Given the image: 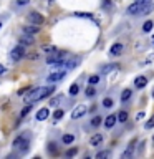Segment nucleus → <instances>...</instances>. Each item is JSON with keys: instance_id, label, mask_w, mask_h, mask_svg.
I'll list each match as a JSON object with an SVG mask.
<instances>
[{"instance_id": "nucleus-1", "label": "nucleus", "mask_w": 154, "mask_h": 159, "mask_svg": "<svg viewBox=\"0 0 154 159\" xmlns=\"http://www.w3.org/2000/svg\"><path fill=\"white\" fill-rule=\"evenodd\" d=\"M53 91H55V86H53V84L33 88L32 91L27 94V103H35V101H40V99H45V98H48Z\"/></svg>"}, {"instance_id": "nucleus-2", "label": "nucleus", "mask_w": 154, "mask_h": 159, "mask_svg": "<svg viewBox=\"0 0 154 159\" xmlns=\"http://www.w3.org/2000/svg\"><path fill=\"white\" fill-rule=\"evenodd\" d=\"M28 146H30V139L27 136H17L13 139L12 143V148L15 149V151H18L20 154H25L28 151Z\"/></svg>"}, {"instance_id": "nucleus-3", "label": "nucleus", "mask_w": 154, "mask_h": 159, "mask_svg": "<svg viewBox=\"0 0 154 159\" xmlns=\"http://www.w3.org/2000/svg\"><path fill=\"white\" fill-rule=\"evenodd\" d=\"M147 2H149V0H136L134 3H131V5L128 7V13H129V15H138L139 10H141Z\"/></svg>"}, {"instance_id": "nucleus-4", "label": "nucleus", "mask_w": 154, "mask_h": 159, "mask_svg": "<svg viewBox=\"0 0 154 159\" xmlns=\"http://www.w3.org/2000/svg\"><path fill=\"white\" fill-rule=\"evenodd\" d=\"M25 55H27V50H25V45H17L13 50H12V60H15V61H18V60H22Z\"/></svg>"}, {"instance_id": "nucleus-5", "label": "nucleus", "mask_w": 154, "mask_h": 159, "mask_svg": "<svg viewBox=\"0 0 154 159\" xmlns=\"http://www.w3.org/2000/svg\"><path fill=\"white\" fill-rule=\"evenodd\" d=\"M28 22L33 23V25H43L45 17L42 13H38V12H30L28 13Z\"/></svg>"}, {"instance_id": "nucleus-6", "label": "nucleus", "mask_w": 154, "mask_h": 159, "mask_svg": "<svg viewBox=\"0 0 154 159\" xmlns=\"http://www.w3.org/2000/svg\"><path fill=\"white\" fill-rule=\"evenodd\" d=\"M68 70H61V71H53L52 75H48V81L50 83H57V81H61L65 78V75H66Z\"/></svg>"}, {"instance_id": "nucleus-7", "label": "nucleus", "mask_w": 154, "mask_h": 159, "mask_svg": "<svg viewBox=\"0 0 154 159\" xmlns=\"http://www.w3.org/2000/svg\"><path fill=\"white\" fill-rule=\"evenodd\" d=\"M84 114H86V106L78 104V106L71 111V119H79L81 116H84Z\"/></svg>"}, {"instance_id": "nucleus-8", "label": "nucleus", "mask_w": 154, "mask_h": 159, "mask_svg": "<svg viewBox=\"0 0 154 159\" xmlns=\"http://www.w3.org/2000/svg\"><path fill=\"white\" fill-rule=\"evenodd\" d=\"M123 50H124V47L121 43H114L111 48H109V55H111V57H119V55L123 53Z\"/></svg>"}, {"instance_id": "nucleus-9", "label": "nucleus", "mask_w": 154, "mask_h": 159, "mask_svg": "<svg viewBox=\"0 0 154 159\" xmlns=\"http://www.w3.org/2000/svg\"><path fill=\"white\" fill-rule=\"evenodd\" d=\"M50 116V109L48 108H42V109H38L37 111V119L38 121H45Z\"/></svg>"}, {"instance_id": "nucleus-10", "label": "nucleus", "mask_w": 154, "mask_h": 159, "mask_svg": "<svg viewBox=\"0 0 154 159\" xmlns=\"http://www.w3.org/2000/svg\"><path fill=\"white\" fill-rule=\"evenodd\" d=\"M152 10H154V3L151 2V0H149V2L144 5L141 10H139V13H138V15H149V13L152 12Z\"/></svg>"}, {"instance_id": "nucleus-11", "label": "nucleus", "mask_w": 154, "mask_h": 159, "mask_svg": "<svg viewBox=\"0 0 154 159\" xmlns=\"http://www.w3.org/2000/svg\"><path fill=\"white\" fill-rule=\"evenodd\" d=\"M146 84H147V78L146 76H138L136 80H134V86H136L138 89H143Z\"/></svg>"}, {"instance_id": "nucleus-12", "label": "nucleus", "mask_w": 154, "mask_h": 159, "mask_svg": "<svg viewBox=\"0 0 154 159\" xmlns=\"http://www.w3.org/2000/svg\"><path fill=\"white\" fill-rule=\"evenodd\" d=\"M20 43L22 45H33L35 40H33V37L30 33H23L22 37H20Z\"/></svg>"}, {"instance_id": "nucleus-13", "label": "nucleus", "mask_w": 154, "mask_h": 159, "mask_svg": "<svg viewBox=\"0 0 154 159\" xmlns=\"http://www.w3.org/2000/svg\"><path fill=\"white\" fill-rule=\"evenodd\" d=\"M116 121H118V116H116V114H109V116L104 119V126L109 129V128H113L114 124H116Z\"/></svg>"}, {"instance_id": "nucleus-14", "label": "nucleus", "mask_w": 154, "mask_h": 159, "mask_svg": "<svg viewBox=\"0 0 154 159\" xmlns=\"http://www.w3.org/2000/svg\"><path fill=\"white\" fill-rule=\"evenodd\" d=\"M23 32L25 33H30V35H35L40 32V25H28V27H23Z\"/></svg>"}, {"instance_id": "nucleus-15", "label": "nucleus", "mask_w": 154, "mask_h": 159, "mask_svg": "<svg viewBox=\"0 0 154 159\" xmlns=\"http://www.w3.org/2000/svg\"><path fill=\"white\" fill-rule=\"evenodd\" d=\"M78 65H79V58H71V60H68V61H65L66 70H73V68H76Z\"/></svg>"}, {"instance_id": "nucleus-16", "label": "nucleus", "mask_w": 154, "mask_h": 159, "mask_svg": "<svg viewBox=\"0 0 154 159\" xmlns=\"http://www.w3.org/2000/svg\"><path fill=\"white\" fill-rule=\"evenodd\" d=\"M103 143V134H94V136H91V139H89V144L91 146H98V144Z\"/></svg>"}, {"instance_id": "nucleus-17", "label": "nucleus", "mask_w": 154, "mask_h": 159, "mask_svg": "<svg viewBox=\"0 0 154 159\" xmlns=\"http://www.w3.org/2000/svg\"><path fill=\"white\" fill-rule=\"evenodd\" d=\"M42 52L52 55V53H55V52H58V50H57V47H53V45H43V47H42Z\"/></svg>"}, {"instance_id": "nucleus-18", "label": "nucleus", "mask_w": 154, "mask_h": 159, "mask_svg": "<svg viewBox=\"0 0 154 159\" xmlns=\"http://www.w3.org/2000/svg\"><path fill=\"white\" fill-rule=\"evenodd\" d=\"M133 151H134V146L131 144V146H128V149L121 154V159H129V157L133 156Z\"/></svg>"}, {"instance_id": "nucleus-19", "label": "nucleus", "mask_w": 154, "mask_h": 159, "mask_svg": "<svg viewBox=\"0 0 154 159\" xmlns=\"http://www.w3.org/2000/svg\"><path fill=\"white\" fill-rule=\"evenodd\" d=\"M116 68H118V65H114V63H113V65H104V66L101 68V73L106 75V73L113 71V70H116Z\"/></svg>"}, {"instance_id": "nucleus-20", "label": "nucleus", "mask_w": 154, "mask_h": 159, "mask_svg": "<svg viewBox=\"0 0 154 159\" xmlns=\"http://www.w3.org/2000/svg\"><path fill=\"white\" fill-rule=\"evenodd\" d=\"M63 114H65V111H63V109H57V111L53 113V121H55V123H57V121H60V119L63 118Z\"/></svg>"}, {"instance_id": "nucleus-21", "label": "nucleus", "mask_w": 154, "mask_h": 159, "mask_svg": "<svg viewBox=\"0 0 154 159\" xmlns=\"http://www.w3.org/2000/svg\"><path fill=\"white\" fill-rule=\"evenodd\" d=\"M116 116H118V121H119V123H126V119H128V111H119Z\"/></svg>"}, {"instance_id": "nucleus-22", "label": "nucleus", "mask_w": 154, "mask_h": 159, "mask_svg": "<svg viewBox=\"0 0 154 159\" xmlns=\"http://www.w3.org/2000/svg\"><path fill=\"white\" fill-rule=\"evenodd\" d=\"M152 27H154L152 20H147V22H144V25H143V32H151Z\"/></svg>"}, {"instance_id": "nucleus-23", "label": "nucleus", "mask_w": 154, "mask_h": 159, "mask_svg": "<svg viewBox=\"0 0 154 159\" xmlns=\"http://www.w3.org/2000/svg\"><path fill=\"white\" fill-rule=\"evenodd\" d=\"M61 101H63V96H61V94H58V96H55L52 101H50V106H58Z\"/></svg>"}, {"instance_id": "nucleus-24", "label": "nucleus", "mask_w": 154, "mask_h": 159, "mask_svg": "<svg viewBox=\"0 0 154 159\" xmlns=\"http://www.w3.org/2000/svg\"><path fill=\"white\" fill-rule=\"evenodd\" d=\"M131 93H133L131 89H124V91H123V94H121V101H123V103H126L128 99L131 98Z\"/></svg>"}, {"instance_id": "nucleus-25", "label": "nucleus", "mask_w": 154, "mask_h": 159, "mask_svg": "<svg viewBox=\"0 0 154 159\" xmlns=\"http://www.w3.org/2000/svg\"><path fill=\"white\" fill-rule=\"evenodd\" d=\"M61 141H63L65 144H71V143L75 141V136H73V134H65V136L61 138Z\"/></svg>"}, {"instance_id": "nucleus-26", "label": "nucleus", "mask_w": 154, "mask_h": 159, "mask_svg": "<svg viewBox=\"0 0 154 159\" xmlns=\"http://www.w3.org/2000/svg\"><path fill=\"white\" fill-rule=\"evenodd\" d=\"M78 91H79V86H78L76 83H73L71 86H70V94H71V96H76Z\"/></svg>"}, {"instance_id": "nucleus-27", "label": "nucleus", "mask_w": 154, "mask_h": 159, "mask_svg": "<svg viewBox=\"0 0 154 159\" xmlns=\"http://www.w3.org/2000/svg\"><path fill=\"white\" fill-rule=\"evenodd\" d=\"M114 106V101L111 98H104L103 99V108H113Z\"/></svg>"}, {"instance_id": "nucleus-28", "label": "nucleus", "mask_w": 154, "mask_h": 159, "mask_svg": "<svg viewBox=\"0 0 154 159\" xmlns=\"http://www.w3.org/2000/svg\"><path fill=\"white\" fill-rule=\"evenodd\" d=\"M30 111H32V103H28L27 106H25V108L22 109V113H20V116H22V118H25V116H27V114H28Z\"/></svg>"}, {"instance_id": "nucleus-29", "label": "nucleus", "mask_w": 154, "mask_h": 159, "mask_svg": "<svg viewBox=\"0 0 154 159\" xmlns=\"http://www.w3.org/2000/svg\"><path fill=\"white\" fill-rule=\"evenodd\" d=\"M75 17H81V18H88V20H93V15L91 13H83V12H76Z\"/></svg>"}, {"instance_id": "nucleus-30", "label": "nucleus", "mask_w": 154, "mask_h": 159, "mask_svg": "<svg viewBox=\"0 0 154 159\" xmlns=\"http://www.w3.org/2000/svg\"><path fill=\"white\" fill-rule=\"evenodd\" d=\"M48 152H50V154H57V152H58L57 144H55V143H50V144H48Z\"/></svg>"}, {"instance_id": "nucleus-31", "label": "nucleus", "mask_w": 154, "mask_h": 159, "mask_svg": "<svg viewBox=\"0 0 154 159\" xmlns=\"http://www.w3.org/2000/svg\"><path fill=\"white\" fill-rule=\"evenodd\" d=\"M109 154H111L109 151H99V152L96 154V157H98V159H103V157H109Z\"/></svg>"}, {"instance_id": "nucleus-32", "label": "nucleus", "mask_w": 154, "mask_h": 159, "mask_svg": "<svg viewBox=\"0 0 154 159\" xmlns=\"http://www.w3.org/2000/svg\"><path fill=\"white\" fill-rule=\"evenodd\" d=\"M101 124V116H94L91 119V126H99Z\"/></svg>"}, {"instance_id": "nucleus-33", "label": "nucleus", "mask_w": 154, "mask_h": 159, "mask_svg": "<svg viewBox=\"0 0 154 159\" xmlns=\"http://www.w3.org/2000/svg\"><path fill=\"white\" fill-rule=\"evenodd\" d=\"M89 84H96V83H99V76L98 75H93V76H89Z\"/></svg>"}, {"instance_id": "nucleus-34", "label": "nucleus", "mask_w": 154, "mask_h": 159, "mask_svg": "<svg viewBox=\"0 0 154 159\" xmlns=\"http://www.w3.org/2000/svg\"><path fill=\"white\" fill-rule=\"evenodd\" d=\"M96 94V89H94L93 86H89V88H86V96L88 98H91V96H94Z\"/></svg>"}, {"instance_id": "nucleus-35", "label": "nucleus", "mask_w": 154, "mask_h": 159, "mask_svg": "<svg viewBox=\"0 0 154 159\" xmlns=\"http://www.w3.org/2000/svg\"><path fill=\"white\" fill-rule=\"evenodd\" d=\"M144 128H146V129H151V128H154V114L151 116V119H149V121H147L146 124H144Z\"/></svg>"}, {"instance_id": "nucleus-36", "label": "nucleus", "mask_w": 154, "mask_h": 159, "mask_svg": "<svg viewBox=\"0 0 154 159\" xmlns=\"http://www.w3.org/2000/svg\"><path fill=\"white\" fill-rule=\"evenodd\" d=\"M76 152H78V149H76V148H71V149H68V151H66V157H73Z\"/></svg>"}, {"instance_id": "nucleus-37", "label": "nucleus", "mask_w": 154, "mask_h": 159, "mask_svg": "<svg viewBox=\"0 0 154 159\" xmlns=\"http://www.w3.org/2000/svg\"><path fill=\"white\" fill-rule=\"evenodd\" d=\"M152 60H154V53H151V55H149V57H147L146 60H144V65H147V63H151V61H152Z\"/></svg>"}, {"instance_id": "nucleus-38", "label": "nucleus", "mask_w": 154, "mask_h": 159, "mask_svg": "<svg viewBox=\"0 0 154 159\" xmlns=\"http://www.w3.org/2000/svg\"><path fill=\"white\" fill-rule=\"evenodd\" d=\"M30 2V0H17V5L18 7H23V5H27Z\"/></svg>"}, {"instance_id": "nucleus-39", "label": "nucleus", "mask_w": 154, "mask_h": 159, "mask_svg": "<svg viewBox=\"0 0 154 159\" xmlns=\"http://www.w3.org/2000/svg\"><path fill=\"white\" fill-rule=\"evenodd\" d=\"M143 118H144V113H143V111H139V113L136 114V121H139V119H143Z\"/></svg>"}, {"instance_id": "nucleus-40", "label": "nucleus", "mask_w": 154, "mask_h": 159, "mask_svg": "<svg viewBox=\"0 0 154 159\" xmlns=\"http://www.w3.org/2000/svg\"><path fill=\"white\" fill-rule=\"evenodd\" d=\"M5 71H7V68H5L3 65H0V75H3Z\"/></svg>"}, {"instance_id": "nucleus-41", "label": "nucleus", "mask_w": 154, "mask_h": 159, "mask_svg": "<svg viewBox=\"0 0 154 159\" xmlns=\"http://www.w3.org/2000/svg\"><path fill=\"white\" fill-rule=\"evenodd\" d=\"M151 40H152V45H154V35H152V38H151Z\"/></svg>"}, {"instance_id": "nucleus-42", "label": "nucleus", "mask_w": 154, "mask_h": 159, "mask_svg": "<svg viewBox=\"0 0 154 159\" xmlns=\"http://www.w3.org/2000/svg\"><path fill=\"white\" fill-rule=\"evenodd\" d=\"M152 98H154V91H152Z\"/></svg>"}, {"instance_id": "nucleus-43", "label": "nucleus", "mask_w": 154, "mask_h": 159, "mask_svg": "<svg viewBox=\"0 0 154 159\" xmlns=\"http://www.w3.org/2000/svg\"><path fill=\"white\" fill-rule=\"evenodd\" d=\"M0 27H2V22H0Z\"/></svg>"}, {"instance_id": "nucleus-44", "label": "nucleus", "mask_w": 154, "mask_h": 159, "mask_svg": "<svg viewBox=\"0 0 154 159\" xmlns=\"http://www.w3.org/2000/svg\"><path fill=\"white\" fill-rule=\"evenodd\" d=\"M152 141H154V136H152Z\"/></svg>"}]
</instances>
